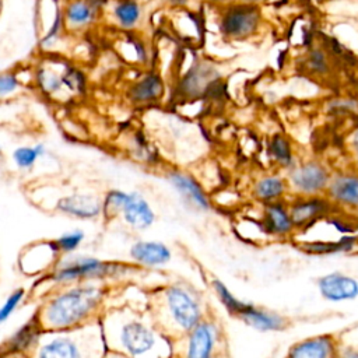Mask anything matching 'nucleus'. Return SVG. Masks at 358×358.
<instances>
[{
  "instance_id": "nucleus-1",
  "label": "nucleus",
  "mask_w": 358,
  "mask_h": 358,
  "mask_svg": "<svg viewBox=\"0 0 358 358\" xmlns=\"http://www.w3.org/2000/svg\"><path fill=\"white\" fill-rule=\"evenodd\" d=\"M103 288L84 284L63 289L48 301L39 312L43 329L67 330L84 323L101 306Z\"/></svg>"
},
{
  "instance_id": "nucleus-2",
  "label": "nucleus",
  "mask_w": 358,
  "mask_h": 358,
  "mask_svg": "<svg viewBox=\"0 0 358 358\" xmlns=\"http://www.w3.org/2000/svg\"><path fill=\"white\" fill-rule=\"evenodd\" d=\"M126 270L127 266L119 262H105L95 257L80 256L60 262L50 274V280L62 284L87 280H101L123 274Z\"/></svg>"
},
{
  "instance_id": "nucleus-3",
  "label": "nucleus",
  "mask_w": 358,
  "mask_h": 358,
  "mask_svg": "<svg viewBox=\"0 0 358 358\" xmlns=\"http://www.w3.org/2000/svg\"><path fill=\"white\" fill-rule=\"evenodd\" d=\"M285 176L289 196H320L327 189L331 172L319 161H305L295 162Z\"/></svg>"
},
{
  "instance_id": "nucleus-4",
  "label": "nucleus",
  "mask_w": 358,
  "mask_h": 358,
  "mask_svg": "<svg viewBox=\"0 0 358 358\" xmlns=\"http://www.w3.org/2000/svg\"><path fill=\"white\" fill-rule=\"evenodd\" d=\"M164 298L169 317L179 330L189 333L199 322L203 320L197 299L186 288L169 285L164 292Z\"/></svg>"
},
{
  "instance_id": "nucleus-5",
  "label": "nucleus",
  "mask_w": 358,
  "mask_h": 358,
  "mask_svg": "<svg viewBox=\"0 0 358 358\" xmlns=\"http://www.w3.org/2000/svg\"><path fill=\"white\" fill-rule=\"evenodd\" d=\"M291 218L296 234L310 229L329 214L336 211L334 206L324 196H289L287 199Z\"/></svg>"
},
{
  "instance_id": "nucleus-6",
  "label": "nucleus",
  "mask_w": 358,
  "mask_h": 358,
  "mask_svg": "<svg viewBox=\"0 0 358 358\" xmlns=\"http://www.w3.org/2000/svg\"><path fill=\"white\" fill-rule=\"evenodd\" d=\"M324 196L336 210L354 215L358 211V171L331 173Z\"/></svg>"
},
{
  "instance_id": "nucleus-7",
  "label": "nucleus",
  "mask_w": 358,
  "mask_h": 358,
  "mask_svg": "<svg viewBox=\"0 0 358 358\" xmlns=\"http://www.w3.org/2000/svg\"><path fill=\"white\" fill-rule=\"evenodd\" d=\"M341 341L331 333L316 334L294 343L284 358H338Z\"/></svg>"
},
{
  "instance_id": "nucleus-8",
  "label": "nucleus",
  "mask_w": 358,
  "mask_h": 358,
  "mask_svg": "<svg viewBox=\"0 0 358 358\" xmlns=\"http://www.w3.org/2000/svg\"><path fill=\"white\" fill-rule=\"evenodd\" d=\"M259 24V8L250 4H236L225 10L220 28L225 36L243 38L250 35Z\"/></svg>"
},
{
  "instance_id": "nucleus-9",
  "label": "nucleus",
  "mask_w": 358,
  "mask_h": 358,
  "mask_svg": "<svg viewBox=\"0 0 358 358\" xmlns=\"http://www.w3.org/2000/svg\"><path fill=\"white\" fill-rule=\"evenodd\" d=\"M260 220L270 239H288L296 234L287 199L262 204Z\"/></svg>"
},
{
  "instance_id": "nucleus-10",
  "label": "nucleus",
  "mask_w": 358,
  "mask_h": 358,
  "mask_svg": "<svg viewBox=\"0 0 358 358\" xmlns=\"http://www.w3.org/2000/svg\"><path fill=\"white\" fill-rule=\"evenodd\" d=\"M43 326L39 319V313L34 315L28 322L20 326L0 347V357H17L32 350L39 341Z\"/></svg>"
},
{
  "instance_id": "nucleus-11",
  "label": "nucleus",
  "mask_w": 358,
  "mask_h": 358,
  "mask_svg": "<svg viewBox=\"0 0 358 358\" xmlns=\"http://www.w3.org/2000/svg\"><path fill=\"white\" fill-rule=\"evenodd\" d=\"M316 285L322 298L329 302H345L358 296V280L340 271L320 275Z\"/></svg>"
},
{
  "instance_id": "nucleus-12",
  "label": "nucleus",
  "mask_w": 358,
  "mask_h": 358,
  "mask_svg": "<svg viewBox=\"0 0 358 358\" xmlns=\"http://www.w3.org/2000/svg\"><path fill=\"white\" fill-rule=\"evenodd\" d=\"M236 317L259 331H284L289 326V320L285 316L246 301Z\"/></svg>"
},
{
  "instance_id": "nucleus-13",
  "label": "nucleus",
  "mask_w": 358,
  "mask_h": 358,
  "mask_svg": "<svg viewBox=\"0 0 358 358\" xmlns=\"http://www.w3.org/2000/svg\"><path fill=\"white\" fill-rule=\"evenodd\" d=\"M120 344L131 357H141L155 345L154 331L138 320L124 323L119 333Z\"/></svg>"
},
{
  "instance_id": "nucleus-14",
  "label": "nucleus",
  "mask_w": 358,
  "mask_h": 358,
  "mask_svg": "<svg viewBox=\"0 0 358 358\" xmlns=\"http://www.w3.org/2000/svg\"><path fill=\"white\" fill-rule=\"evenodd\" d=\"M218 329L210 320L199 322L189 331L186 358H214Z\"/></svg>"
},
{
  "instance_id": "nucleus-15",
  "label": "nucleus",
  "mask_w": 358,
  "mask_h": 358,
  "mask_svg": "<svg viewBox=\"0 0 358 358\" xmlns=\"http://www.w3.org/2000/svg\"><path fill=\"white\" fill-rule=\"evenodd\" d=\"M171 185L179 192V194L197 210L206 211L211 207V199L203 189V186L189 173L172 171L168 173Z\"/></svg>"
},
{
  "instance_id": "nucleus-16",
  "label": "nucleus",
  "mask_w": 358,
  "mask_h": 358,
  "mask_svg": "<svg viewBox=\"0 0 358 358\" xmlns=\"http://www.w3.org/2000/svg\"><path fill=\"white\" fill-rule=\"evenodd\" d=\"M252 196L260 204H267L289 197V186L285 175L267 173L257 178L252 185Z\"/></svg>"
},
{
  "instance_id": "nucleus-17",
  "label": "nucleus",
  "mask_w": 358,
  "mask_h": 358,
  "mask_svg": "<svg viewBox=\"0 0 358 358\" xmlns=\"http://www.w3.org/2000/svg\"><path fill=\"white\" fill-rule=\"evenodd\" d=\"M296 246L299 250L308 255L323 256L336 253H348L358 246V235H341L337 239H306L298 241Z\"/></svg>"
},
{
  "instance_id": "nucleus-18",
  "label": "nucleus",
  "mask_w": 358,
  "mask_h": 358,
  "mask_svg": "<svg viewBox=\"0 0 358 358\" xmlns=\"http://www.w3.org/2000/svg\"><path fill=\"white\" fill-rule=\"evenodd\" d=\"M57 210L80 220H90L102 213V201L92 194L74 193L62 197L57 201Z\"/></svg>"
},
{
  "instance_id": "nucleus-19",
  "label": "nucleus",
  "mask_w": 358,
  "mask_h": 358,
  "mask_svg": "<svg viewBox=\"0 0 358 358\" xmlns=\"http://www.w3.org/2000/svg\"><path fill=\"white\" fill-rule=\"evenodd\" d=\"M57 255H60V252L55 241L41 242L29 246L28 250L22 253L20 263L27 273H38L52 266Z\"/></svg>"
},
{
  "instance_id": "nucleus-20",
  "label": "nucleus",
  "mask_w": 358,
  "mask_h": 358,
  "mask_svg": "<svg viewBox=\"0 0 358 358\" xmlns=\"http://www.w3.org/2000/svg\"><path fill=\"white\" fill-rule=\"evenodd\" d=\"M122 215L124 221L136 229H145L154 222L152 208L150 207L148 201L136 192L127 194Z\"/></svg>"
},
{
  "instance_id": "nucleus-21",
  "label": "nucleus",
  "mask_w": 358,
  "mask_h": 358,
  "mask_svg": "<svg viewBox=\"0 0 358 358\" xmlns=\"http://www.w3.org/2000/svg\"><path fill=\"white\" fill-rule=\"evenodd\" d=\"M130 256L138 264L155 267L165 264L171 260V250L162 242L140 241L131 246Z\"/></svg>"
},
{
  "instance_id": "nucleus-22",
  "label": "nucleus",
  "mask_w": 358,
  "mask_h": 358,
  "mask_svg": "<svg viewBox=\"0 0 358 358\" xmlns=\"http://www.w3.org/2000/svg\"><path fill=\"white\" fill-rule=\"evenodd\" d=\"M214 74V69L204 64H197L192 67L183 77L180 83V91L189 96L199 95L211 84Z\"/></svg>"
},
{
  "instance_id": "nucleus-23",
  "label": "nucleus",
  "mask_w": 358,
  "mask_h": 358,
  "mask_svg": "<svg viewBox=\"0 0 358 358\" xmlns=\"http://www.w3.org/2000/svg\"><path fill=\"white\" fill-rule=\"evenodd\" d=\"M164 92V84L159 76L150 73L145 77H143L138 83H136L130 88V98L133 102L144 103L158 99Z\"/></svg>"
},
{
  "instance_id": "nucleus-24",
  "label": "nucleus",
  "mask_w": 358,
  "mask_h": 358,
  "mask_svg": "<svg viewBox=\"0 0 358 358\" xmlns=\"http://www.w3.org/2000/svg\"><path fill=\"white\" fill-rule=\"evenodd\" d=\"M38 358H83L81 351L70 337H56L45 343L38 352Z\"/></svg>"
},
{
  "instance_id": "nucleus-25",
  "label": "nucleus",
  "mask_w": 358,
  "mask_h": 358,
  "mask_svg": "<svg viewBox=\"0 0 358 358\" xmlns=\"http://www.w3.org/2000/svg\"><path fill=\"white\" fill-rule=\"evenodd\" d=\"M268 154L280 168H285L287 171L295 164L291 143L281 134L271 137L268 143Z\"/></svg>"
},
{
  "instance_id": "nucleus-26",
  "label": "nucleus",
  "mask_w": 358,
  "mask_h": 358,
  "mask_svg": "<svg viewBox=\"0 0 358 358\" xmlns=\"http://www.w3.org/2000/svg\"><path fill=\"white\" fill-rule=\"evenodd\" d=\"M95 11L96 8L88 0H76L67 6L66 20L74 27L85 25L94 18Z\"/></svg>"
},
{
  "instance_id": "nucleus-27",
  "label": "nucleus",
  "mask_w": 358,
  "mask_h": 358,
  "mask_svg": "<svg viewBox=\"0 0 358 358\" xmlns=\"http://www.w3.org/2000/svg\"><path fill=\"white\" fill-rule=\"evenodd\" d=\"M211 285H213V289H214L217 298L220 299V302H221L222 306L225 308V310H227L229 315H232V316L236 317V315L239 313V310H241V308L243 306L245 301L236 298V296L227 288V285H225L221 280H217V278L213 280Z\"/></svg>"
},
{
  "instance_id": "nucleus-28",
  "label": "nucleus",
  "mask_w": 358,
  "mask_h": 358,
  "mask_svg": "<svg viewBox=\"0 0 358 358\" xmlns=\"http://www.w3.org/2000/svg\"><path fill=\"white\" fill-rule=\"evenodd\" d=\"M115 17L124 28H131L140 18V6L134 0H122L115 7Z\"/></svg>"
},
{
  "instance_id": "nucleus-29",
  "label": "nucleus",
  "mask_w": 358,
  "mask_h": 358,
  "mask_svg": "<svg viewBox=\"0 0 358 358\" xmlns=\"http://www.w3.org/2000/svg\"><path fill=\"white\" fill-rule=\"evenodd\" d=\"M127 194L123 190H109L105 196V200L102 201V213L108 218H113L117 214H122V210L124 207V203L127 200Z\"/></svg>"
},
{
  "instance_id": "nucleus-30",
  "label": "nucleus",
  "mask_w": 358,
  "mask_h": 358,
  "mask_svg": "<svg viewBox=\"0 0 358 358\" xmlns=\"http://www.w3.org/2000/svg\"><path fill=\"white\" fill-rule=\"evenodd\" d=\"M45 154V148L42 144H38L35 147H18L13 152V159L21 169L31 168L38 157Z\"/></svg>"
},
{
  "instance_id": "nucleus-31",
  "label": "nucleus",
  "mask_w": 358,
  "mask_h": 358,
  "mask_svg": "<svg viewBox=\"0 0 358 358\" xmlns=\"http://www.w3.org/2000/svg\"><path fill=\"white\" fill-rule=\"evenodd\" d=\"M36 80H38V85L42 88V91H45L48 94L57 92L62 90V87H66L64 81H63V74H56L55 71L48 70L46 67H41L38 70Z\"/></svg>"
},
{
  "instance_id": "nucleus-32",
  "label": "nucleus",
  "mask_w": 358,
  "mask_h": 358,
  "mask_svg": "<svg viewBox=\"0 0 358 358\" xmlns=\"http://www.w3.org/2000/svg\"><path fill=\"white\" fill-rule=\"evenodd\" d=\"M83 239H84V232L80 229H76V231L60 235L57 239H55V243L60 253H70L81 245Z\"/></svg>"
},
{
  "instance_id": "nucleus-33",
  "label": "nucleus",
  "mask_w": 358,
  "mask_h": 358,
  "mask_svg": "<svg viewBox=\"0 0 358 358\" xmlns=\"http://www.w3.org/2000/svg\"><path fill=\"white\" fill-rule=\"evenodd\" d=\"M25 296V289L24 288H17L14 289L7 299L0 305V324L4 323L11 315L13 312L20 306V303L22 302Z\"/></svg>"
},
{
  "instance_id": "nucleus-34",
  "label": "nucleus",
  "mask_w": 358,
  "mask_h": 358,
  "mask_svg": "<svg viewBox=\"0 0 358 358\" xmlns=\"http://www.w3.org/2000/svg\"><path fill=\"white\" fill-rule=\"evenodd\" d=\"M17 87H18V80L14 74H10V73L0 74V96L14 92Z\"/></svg>"
},
{
  "instance_id": "nucleus-35",
  "label": "nucleus",
  "mask_w": 358,
  "mask_h": 358,
  "mask_svg": "<svg viewBox=\"0 0 358 358\" xmlns=\"http://www.w3.org/2000/svg\"><path fill=\"white\" fill-rule=\"evenodd\" d=\"M62 22H63V18H62V14L57 11L56 13V17H55V21L50 27V29L48 31V34L43 36L42 39V45L43 46H49L52 45V42L57 38V35L60 34V29H62Z\"/></svg>"
},
{
  "instance_id": "nucleus-36",
  "label": "nucleus",
  "mask_w": 358,
  "mask_h": 358,
  "mask_svg": "<svg viewBox=\"0 0 358 358\" xmlns=\"http://www.w3.org/2000/svg\"><path fill=\"white\" fill-rule=\"evenodd\" d=\"M310 66L313 70L316 71H324L326 70V62H324V56L320 50H313V53L310 55Z\"/></svg>"
},
{
  "instance_id": "nucleus-37",
  "label": "nucleus",
  "mask_w": 358,
  "mask_h": 358,
  "mask_svg": "<svg viewBox=\"0 0 358 358\" xmlns=\"http://www.w3.org/2000/svg\"><path fill=\"white\" fill-rule=\"evenodd\" d=\"M338 358H358V348L341 344Z\"/></svg>"
},
{
  "instance_id": "nucleus-38",
  "label": "nucleus",
  "mask_w": 358,
  "mask_h": 358,
  "mask_svg": "<svg viewBox=\"0 0 358 358\" xmlns=\"http://www.w3.org/2000/svg\"><path fill=\"white\" fill-rule=\"evenodd\" d=\"M351 145H352V151L355 155V164H357V171H358V130H355V133L351 137Z\"/></svg>"
},
{
  "instance_id": "nucleus-39",
  "label": "nucleus",
  "mask_w": 358,
  "mask_h": 358,
  "mask_svg": "<svg viewBox=\"0 0 358 358\" xmlns=\"http://www.w3.org/2000/svg\"><path fill=\"white\" fill-rule=\"evenodd\" d=\"M166 1H169L172 4H176V6H182V4L187 3V0H166Z\"/></svg>"
},
{
  "instance_id": "nucleus-40",
  "label": "nucleus",
  "mask_w": 358,
  "mask_h": 358,
  "mask_svg": "<svg viewBox=\"0 0 358 358\" xmlns=\"http://www.w3.org/2000/svg\"><path fill=\"white\" fill-rule=\"evenodd\" d=\"M352 217H354V220H355V222H357V225H358V211H357Z\"/></svg>"
},
{
  "instance_id": "nucleus-41",
  "label": "nucleus",
  "mask_w": 358,
  "mask_h": 358,
  "mask_svg": "<svg viewBox=\"0 0 358 358\" xmlns=\"http://www.w3.org/2000/svg\"><path fill=\"white\" fill-rule=\"evenodd\" d=\"M109 358H124V357H122V355H112V357H109Z\"/></svg>"
},
{
  "instance_id": "nucleus-42",
  "label": "nucleus",
  "mask_w": 358,
  "mask_h": 358,
  "mask_svg": "<svg viewBox=\"0 0 358 358\" xmlns=\"http://www.w3.org/2000/svg\"><path fill=\"white\" fill-rule=\"evenodd\" d=\"M0 155H1V147H0Z\"/></svg>"
},
{
  "instance_id": "nucleus-43",
  "label": "nucleus",
  "mask_w": 358,
  "mask_h": 358,
  "mask_svg": "<svg viewBox=\"0 0 358 358\" xmlns=\"http://www.w3.org/2000/svg\"><path fill=\"white\" fill-rule=\"evenodd\" d=\"M213 1H220V0H213Z\"/></svg>"
},
{
  "instance_id": "nucleus-44",
  "label": "nucleus",
  "mask_w": 358,
  "mask_h": 358,
  "mask_svg": "<svg viewBox=\"0 0 358 358\" xmlns=\"http://www.w3.org/2000/svg\"><path fill=\"white\" fill-rule=\"evenodd\" d=\"M250 1H253V0H250Z\"/></svg>"
}]
</instances>
